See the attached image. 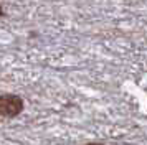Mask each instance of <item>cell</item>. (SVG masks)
<instances>
[{
	"instance_id": "3",
	"label": "cell",
	"mask_w": 147,
	"mask_h": 145,
	"mask_svg": "<svg viewBox=\"0 0 147 145\" xmlns=\"http://www.w3.org/2000/svg\"><path fill=\"white\" fill-rule=\"evenodd\" d=\"M86 145H104V144H98V142H91V144H86Z\"/></svg>"
},
{
	"instance_id": "2",
	"label": "cell",
	"mask_w": 147,
	"mask_h": 145,
	"mask_svg": "<svg viewBox=\"0 0 147 145\" xmlns=\"http://www.w3.org/2000/svg\"><path fill=\"white\" fill-rule=\"evenodd\" d=\"M2 15H3V7H2V3H0V18H2Z\"/></svg>"
},
{
	"instance_id": "1",
	"label": "cell",
	"mask_w": 147,
	"mask_h": 145,
	"mask_svg": "<svg viewBox=\"0 0 147 145\" xmlns=\"http://www.w3.org/2000/svg\"><path fill=\"white\" fill-rule=\"evenodd\" d=\"M25 102L17 94H2L0 96V117L13 119L22 114Z\"/></svg>"
}]
</instances>
